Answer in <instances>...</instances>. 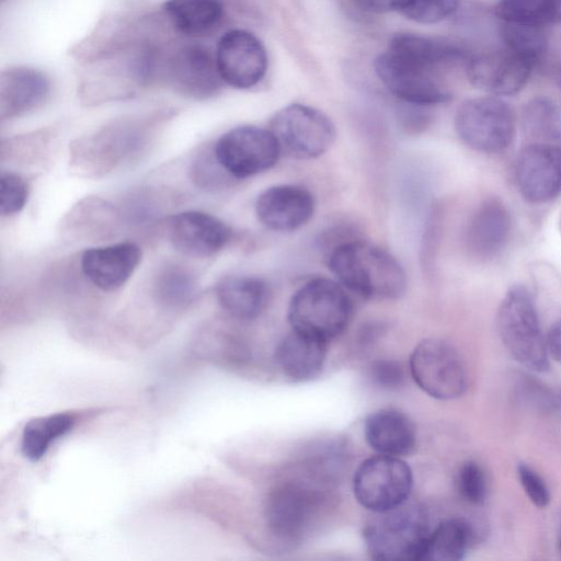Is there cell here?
I'll return each mask as SVG.
<instances>
[{
  "label": "cell",
  "instance_id": "1",
  "mask_svg": "<svg viewBox=\"0 0 561 561\" xmlns=\"http://www.w3.org/2000/svg\"><path fill=\"white\" fill-rule=\"evenodd\" d=\"M328 265L343 287L365 299H398L407 290V274L399 261L368 241L348 240L335 245Z\"/></svg>",
  "mask_w": 561,
  "mask_h": 561
},
{
  "label": "cell",
  "instance_id": "2",
  "mask_svg": "<svg viewBox=\"0 0 561 561\" xmlns=\"http://www.w3.org/2000/svg\"><path fill=\"white\" fill-rule=\"evenodd\" d=\"M353 317V304L340 283L317 277L291 296L287 319L293 330L329 342L341 335Z\"/></svg>",
  "mask_w": 561,
  "mask_h": 561
},
{
  "label": "cell",
  "instance_id": "3",
  "mask_svg": "<svg viewBox=\"0 0 561 561\" xmlns=\"http://www.w3.org/2000/svg\"><path fill=\"white\" fill-rule=\"evenodd\" d=\"M408 501L393 508L374 513V517L366 524L363 538L373 559L419 560L431 527L423 507Z\"/></svg>",
  "mask_w": 561,
  "mask_h": 561
},
{
  "label": "cell",
  "instance_id": "4",
  "mask_svg": "<svg viewBox=\"0 0 561 561\" xmlns=\"http://www.w3.org/2000/svg\"><path fill=\"white\" fill-rule=\"evenodd\" d=\"M500 337L519 364L534 371L549 368V354L536 306L523 285L512 286L503 297L496 316Z\"/></svg>",
  "mask_w": 561,
  "mask_h": 561
},
{
  "label": "cell",
  "instance_id": "5",
  "mask_svg": "<svg viewBox=\"0 0 561 561\" xmlns=\"http://www.w3.org/2000/svg\"><path fill=\"white\" fill-rule=\"evenodd\" d=\"M270 130L282 154L297 160L316 159L333 145L336 130L328 115L309 105L289 104L274 114Z\"/></svg>",
  "mask_w": 561,
  "mask_h": 561
},
{
  "label": "cell",
  "instance_id": "6",
  "mask_svg": "<svg viewBox=\"0 0 561 561\" xmlns=\"http://www.w3.org/2000/svg\"><path fill=\"white\" fill-rule=\"evenodd\" d=\"M515 114L503 100L494 96L465 101L455 115V129L471 149L485 153L505 150L515 135Z\"/></svg>",
  "mask_w": 561,
  "mask_h": 561
},
{
  "label": "cell",
  "instance_id": "7",
  "mask_svg": "<svg viewBox=\"0 0 561 561\" xmlns=\"http://www.w3.org/2000/svg\"><path fill=\"white\" fill-rule=\"evenodd\" d=\"M410 374L415 383L438 400L462 396L468 387V374L457 350L440 339H425L411 353Z\"/></svg>",
  "mask_w": 561,
  "mask_h": 561
},
{
  "label": "cell",
  "instance_id": "8",
  "mask_svg": "<svg viewBox=\"0 0 561 561\" xmlns=\"http://www.w3.org/2000/svg\"><path fill=\"white\" fill-rule=\"evenodd\" d=\"M413 473L400 457L377 455L355 471L353 492L357 502L373 513L399 506L409 500Z\"/></svg>",
  "mask_w": 561,
  "mask_h": 561
},
{
  "label": "cell",
  "instance_id": "9",
  "mask_svg": "<svg viewBox=\"0 0 561 561\" xmlns=\"http://www.w3.org/2000/svg\"><path fill=\"white\" fill-rule=\"evenodd\" d=\"M213 154L227 174L247 179L273 168L282 152L270 129L243 125L225 133Z\"/></svg>",
  "mask_w": 561,
  "mask_h": 561
},
{
  "label": "cell",
  "instance_id": "10",
  "mask_svg": "<svg viewBox=\"0 0 561 561\" xmlns=\"http://www.w3.org/2000/svg\"><path fill=\"white\" fill-rule=\"evenodd\" d=\"M375 70L388 91L403 103L432 106L451 98L434 70L408 61L390 51L375 60Z\"/></svg>",
  "mask_w": 561,
  "mask_h": 561
},
{
  "label": "cell",
  "instance_id": "11",
  "mask_svg": "<svg viewBox=\"0 0 561 561\" xmlns=\"http://www.w3.org/2000/svg\"><path fill=\"white\" fill-rule=\"evenodd\" d=\"M216 64L225 83L236 89H249L265 76L267 54L254 34L231 30L218 41Z\"/></svg>",
  "mask_w": 561,
  "mask_h": 561
},
{
  "label": "cell",
  "instance_id": "12",
  "mask_svg": "<svg viewBox=\"0 0 561 561\" xmlns=\"http://www.w3.org/2000/svg\"><path fill=\"white\" fill-rule=\"evenodd\" d=\"M515 180L520 194L531 203L552 201L561 193V146L530 142L516 160Z\"/></svg>",
  "mask_w": 561,
  "mask_h": 561
},
{
  "label": "cell",
  "instance_id": "13",
  "mask_svg": "<svg viewBox=\"0 0 561 561\" xmlns=\"http://www.w3.org/2000/svg\"><path fill=\"white\" fill-rule=\"evenodd\" d=\"M320 503L316 490L297 482L277 486L271 492L267 506V525L283 539H297L308 529Z\"/></svg>",
  "mask_w": 561,
  "mask_h": 561
},
{
  "label": "cell",
  "instance_id": "14",
  "mask_svg": "<svg viewBox=\"0 0 561 561\" xmlns=\"http://www.w3.org/2000/svg\"><path fill=\"white\" fill-rule=\"evenodd\" d=\"M254 208L263 226L273 231L288 232L302 227L312 218L316 202L304 186L278 184L262 191Z\"/></svg>",
  "mask_w": 561,
  "mask_h": 561
},
{
  "label": "cell",
  "instance_id": "15",
  "mask_svg": "<svg viewBox=\"0 0 561 561\" xmlns=\"http://www.w3.org/2000/svg\"><path fill=\"white\" fill-rule=\"evenodd\" d=\"M169 239L181 253L209 257L230 241L232 231L222 220L198 210H187L170 218Z\"/></svg>",
  "mask_w": 561,
  "mask_h": 561
},
{
  "label": "cell",
  "instance_id": "16",
  "mask_svg": "<svg viewBox=\"0 0 561 561\" xmlns=\"http://www.w3.org/2000/svg\"><path fill=\"white\" fill-rule=\"evenodd\" d=\"M534 62L505 48L483 54L467 62L469 81L494 95H511L526 84Z\"/></svg>",
  "mask_w": 561,
  "mask_h": 561
},
{
  "label": "cell",
  "instance_id": "17",
  "mask_svg": "<svg viewBox=\"0 0 561 561\" xmlns=\"http://www.w3.org/2000/svg\"><path fill=\"white\" fill-rule=\"evenodd\" d=\"M140 261V248L124 242L85 250L81 257V268L95 287L113 291L130 278Z\"/></svg>",
  "mask_w": 561,
  "mask_h": 561
},
{
  "label": "cell",
  "instance_id": "18",
  "mask_svg": "<svg viewBox=\"0 0 561 561\" xmlns=\"http://www.w3.org/2000/svg\"><path fill=\"white\" fill-rule=\"evenodd\" d=\"M511 232V217L497 198L483 201L471 215L465 241L468 251L479 260H491L505 248Z\"/></svg>",
  "mask_w": 561,
  "mask_h": 561
},
{
  "label": "cell",
  "instance_id": "19",
  "mask_svg": "<svg viewBox=\"0 0 561 561\" xmlns=\"http://www.w3.org/2000/svg\"><path fill=\"white\" fill-rule=\"evenodd\" d=\"M367 444L379 455L402 457L414 451L416 428L403 412L387 408L369 414L364 423Z\"/></svg>",
  "mask_w": 561,
  "mask_h": 561
},
{
  "label": "cell",
  "instance_id": "20",
  "mask_svg": "<svg viewBox=\"0 0 561 561\" xmlns=\"http://www.w3.org/2000/svg\"><path fill=\"white\" fill-rule=\"evenodd\" d=\"M328 342L291 329L275 348L280 371L294 381L318 377L325 364Z\"/></svg>",
  "mask_w": 561,
  "mask_h": 561
},
{
  "label": "cell",
  "instance_id": "21",
  "mask_svg": "<svg viewBox=\"0 0 561 561\" xmlns=\"http://www.w3.org/2000/svg\"><path fill=\"white\" fill-rule=\"evenodd\" d=\"M49 93V80L35 69L10 68L1 73L0 113L12 118L27 113L44 102Z\"/></svg>",
  "mask_w": 561,
  "mask_h": 561
},
{
  "label": "cell",
  "instance_id": "22",
  "mask_svg": "<svg viewBox=\"0 0 561 561\" xmlns=\"http://www.w3.org/2000/svg\"><path fill=\"white\" fill-rule=\"evenodd\" d=\"M174 85L191 96L205 98L215 93L222 81L216 59L201 46L181 49L171 64Z\"/></svg>",
  "mask_w": 561,
  "mask_h": 561
},
{
  "label": "cell",
  "instance_id": "23",
  "mask_svg": "<svg viewBox=\"0 0 561 561\" xmlns=\"http://www.w3.org/2000/svg\"><path fill=\"white\" fill-rule=\"evenodd\" d=\"M216 296L221 308L231 317L250 320L265 308L268 286L255 276H227L218 283Z\"/></svg>",
  "mask_w": 561,
  "mask_h": 561
},
{
  "label": "cell",
  "instance_id": "24",
  "mask_svg": "<svg viewBox=\"0 0 561 561\" xmlns=\"http://www.w3.org/2000/svg\"><path fill=\"white\" fill-rule=\"evenodd\" d=\"M387 50L431 70L439 65L465 58V53L455 45L408 33L393 36Z\"/></svg>",
  "mask_w": 561,
  "mask_h": 561
},
{
  "label": "cell",
  "instance_id": "25",
  "mask_svg": "<svg viewBox=\"0 0 561 561\" xmlns=\"http://www.w3.org/2000/svg\"><path fill=\"white\" fill-rule=\"evenodd\" d=\"M472 531L462 519L450 518L431 529L422 548L419 560L423 561H458L463 559Z\"/></svg>",
  "mask_w": 561,
  "mask_h": 561
},
{
  "label": "cell",
  "instance_id": "26",
  "mask_svg": "<svg viewBox=\"0 0 561 561\" xmlns=\"http://www.w3.org/2000/svg\"><path fill=\"white\" fill-rule=\"evenodd\" d=\"M163 9L173 25L188 35L211 32L224 14L220 0H168Z\"/></svg>",
  "mask_w": 561,
  "mask_h": 561
},
{
  "label": "cell",
  "instance_id": "27",
  "mask_svg": "<svg viewBox=\"0 0 561 561\" xmlns=\"http://www.w3.org/2000/svg\"><path fill=\"white\" fill-rule=\"evenodd\" d=\"M76 419L69 413H55L28 421L21 436V451L30 461H38L50 444L65 435L75 425Z\"/></svg>",
  "mask_w": 561,
  "mask_h": 561
},
{
  "label": "cell",
  "instance_id": "28",
  "mask_svg": "<svg viewBox=\"0 0 561 561\" xmlns=\"http://www.w3.org/2000/svg\"><path fill=\"white\" fill-rule=\"evenodd\" d=\"M522 126L533 142L561 146V111L549 99L530 100L523 110Z\"/></svg>",
  "mask_w": 561,
  "mask_h": 561
},
{
  "label": "cell",
  "instance_id": "29",
  "mask_svg": "<svg viewBox=\"0 0 561 561\" xmlns=\"http://www.w3.org/2000/svg\"><path fill=\"white\" fill-rule=\"evenodd\" d=\"M496 11L504 22L545 26L561 20V0H499Z\"/></svg>",
  "mask_w": 561,
  "mask_h": 561
},
{
  "label": "cell",
  "instance_id": "30",
  "mask_svg": "<svg viewBox=\"0 0 561 561\" xmlns=\"http://www.w3.org/2000/svg\"><path fill=\"white\" fill-rule=\"evenodd\" d=\"M502 36L507 49L536 64L546 48L543 26L504 22Z\"/></svg>",
  "mask_w": 561,
  "mask_h": 561
},
{
  "label": "cell",
  "instance_id": "31",
  "mask_svg": "<svg viewBox=\"0 0 561 561\" xmlns=\"http://www.w3.org/2000/svg\"><path fill=\"white\" fill-rule=\"evenodd\" d=\"M154 289L162 304L176 307L191 300L195 291V282L186 270L172 265L160 272Z\"/></svg>",
  "mask_w": 561,
  "mask_h": 561
},
{
  "label": "cell",
  "instance_id": "32",
  "mask_svg": "<svg viewBox=\"0 0 561 561\" xmlns=\"http://www.w3.org/2000/svg\"><path fill=\"white\" fill-rule=\"evenodd\" d=\"M457 489L460 496L471 505H481L486 499V477L476 461H466L457 474Z\"/></svg>",
  "mask_w": 561,
  "mask_h": 561
},
{
  "label": "cell",
  "instance_id": "33",
  "mask_svg": "<svg viewBox=\"0 0 561 561\" xmlns=\"http://www.w3.org/2000/svg\"><path fill=\"white\" fill-rule=\"evenodd\" d=\"M28 186L25 180L12 172L0 176V213L10 216L19 213L26 204Z\"/></svg>",
  "mask_w": 561,
  "mask_h": 561
},
{
  "label": "cell",
  "instance_id": "34",
  "mask_svg": "<svg viewBox=\"0 0 561 561\" xmlns=\"http://www.w3.org/2000/svg\"><path fill=\"white\" fill-rule=\"evenodd\" d=\"M457 8V0H411L402 13L419 23H436Z\"/></svg>",
  "mask_w": 561,
  "mask_h": 561
},
{
  "label": "cell",
  "instance_id": "35",
  "mask_svg": "<svg viewBox=\"0 0 561 561\" xmlns=\"http://www.w3.org/2000/svg\"><path fill=\"white\" fill-rule=\"evenodd\" d=\"M517 476L533 504L538 507L547 506L550 502V492L545 480L526 463L518 466Z\"/></svg>",
  "mask_w": 561,
  "mask_h": 561
},
{
  "label": "cell",
  "instance_id": "36",
  "mask_svg": "<svg viewBox=\"0 0 561 561\" xmlns=\"http://www.w3.org/2000/svg\"><path fill=\"white\" fill-rule=\"evenodd\" d=\"M371 381L382 389H398L403 385L404 370L400 363L381 359L371 364L369 368Z\"/></svg>",
  "mask_w": 561,
  "mask_h": 561
},
{
  "label": "cell",
  "instance_id": "37",
  "mask_svg": "<svg viewBox=\"0 0 561 561\" xmlns=\"http://www.w3.org/2000/svg\"><path fill=\"white\" fill-rule=\"evenodd\" d=\"M407 107L402 112V126L408 133L416 134L424 128L430 123V115L423 111L424 107L422 105H414L405 103Z\"/></svg>",
  "mask_w": 561,
  "mask_h": 561
},
{
  "label": "cell",
  "instance_id": "38",
  "mask_svg": "<svg viewBox=\"0 0 561 561\" xmlns=\"http://www.w3.org/2000/svg\"><path fill=\"white\" fill-rule=\"evenodd\" d=\"M360 7L374 12L403 11L411 0H354Z\"/></svg>",
  "mask_w": 561,
  "mask_h": 561
},
{
  "label": "cell",
  "instance_id": "39",
  "mask_svg": "<svg viewBox=\"0 0 561 561\" xmlns=\"http://www.w3.org/2000/svg\"><path fill=\"white\" fill-rule=\"evenodd\" d=\"M546 344L548 354L561 363V319L550 329Z\"/></svg>",
  "mask_w": 561,
  "mask_h": 561
},
{
  "label": "cell",
  "instance_id": "40",
  "mask_svg": "<svg viewBox=\"0 0 561 561\" xmlns=\"http://www.w3.org/2000/svg\"><path fill=\"white\" fill-rule=\"evenodd\" d=\"M558 546H559V550L561 551V536H560V539H559Z\"/></svg>",
  "mask_w": 561,
  "mask_h": 561
},
{
  "label": "cell",
  "instance_id": "41",
  "mask_svg": "<svg viewBox=\"0 0 561 561\" xmlns=\"http://www.w3.org/2000/svg\"><path fill=\"white\" fill-rule=\"evenodd\" d=\"M559 84H560V88H561V71H560V75H559Z\"/></svg>",
  "mask_w": 561,
  "mask_h": 561
}]
</instances>
